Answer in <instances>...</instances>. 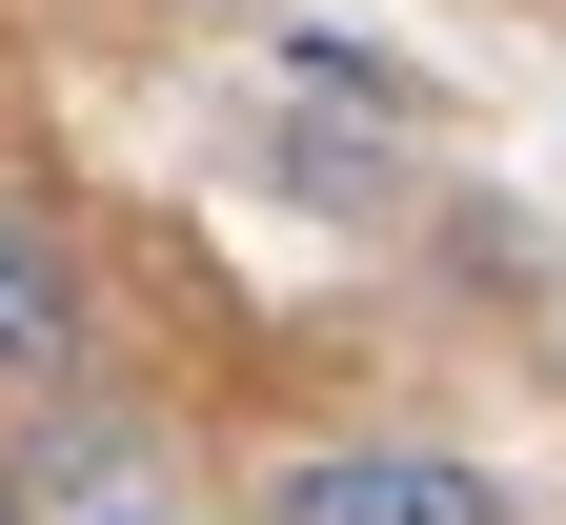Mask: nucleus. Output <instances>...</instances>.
I'll return each mask as SVG.
<instances>
[{"label":"nucleus","mask_w":566,"mask_h":525,"mask_svg":"<svg viewBox=\"0 0 566 525\" xmlns=\"http://www.w3.org/2000/svg\"><path fill=\"white\" fill-rule=\"evenodd\" d=\"M0 485H21V525H182V444L163 424H142V405H41L21 424V465H0Z\"/></svg>","instance_id":"obj_1"},{"label":"nucleus","mask_w":566,"mask_h":525,"mask_svg":"<svg viewBox=\"0 0 566 525\" xmlns=\"http://www.w3.org/2000/svg\"><path fill=\"white\" fill-rule=\"evenodd\" d=\"M263 525H526L465 444H283L263 465Z\"/></svg>","instance_id":"obj_2"},{"label":"nucleus","mask_w":566,"mask_h":525,"mask_svg":"<svg viewBox=\"0 0 566 525\" xmlns=\"http://www.w3.org/2000/svg\"><path fill=\"white\" fill-rule=\"evenodd\" d=\"M82 364H102V263H82V222L41 182H0V385L82 405Z\"/></svg>","instance_id":"obj_3"},{"label":"nucleus","mask_w":566,"mask_h":525,"mask_svg":"<svg viewBox=\"0 0 566 525\" xmlns=\"http://www.w3.org/2000/svg\"><path fill=\"white\" fill-rule=\"evenodd\" d=\"M0 525H21V485H0Z\"/></svg>","instance_id":"obj_4"}]
</instances>
